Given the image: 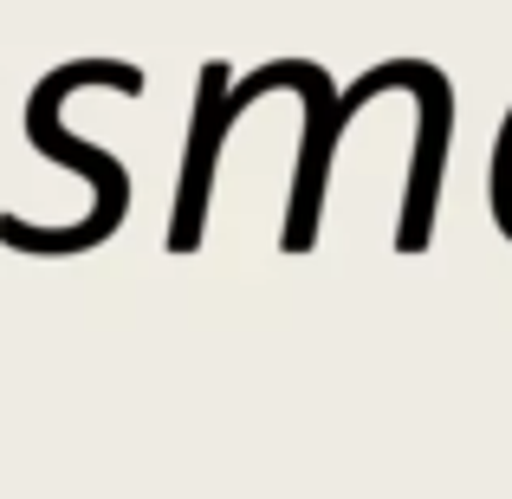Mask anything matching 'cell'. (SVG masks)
Masks as SVG:
<instances>
[{"label": "cell", "mask_w": 512, "mask_h": 499, "mask_svg": "<svg viewBox=\"0 0 512 499\" xmlns=\"http://www.w3.org/2000/svg\"><path fill=\"white\" fill-rule=\"evenodd\" d=\"M487 214L512 247V104H506L500 130H493V156H487Z\"/></svg>", "instance_id": "cell-3"}, {"label": "cell", "mask_w": 512, "mask_h": 499, "mask_svg": "<svg viewBox=\"0 0 512 499\" xmlns=\"http://www.w3.org/2000/svg\"><path fill=\"white\" fill-rule=\"evenodd\" d=\"M78 91H124V98H137L143 72L130 59H65L26 91V104H20L26 143H33L39 163H52V169L85 182V208H78L72 221L0 214V247L7 253H26V260H78V253L104 247V240L130 221V163L111 143H91L65 124V98H78Z\"/></svg>", "instance_id": "cell-1"}, {"label": "cell", "mask_w": 512, "mask_h": 499, "mask_svg": "<svg viewBox=\"0 0 512 499\" xmlns=\"http://www.w3.org/2000/svg\"><path fill=\"white\" fill-rule=\"evenodd\" d=\"M389 72V104L409 111V169H402V201H396V253H428L441 214V182H448V150H454V85L435 59H383Z\"/></svg>", "instance_id": "cell-2"}]
</instances>
